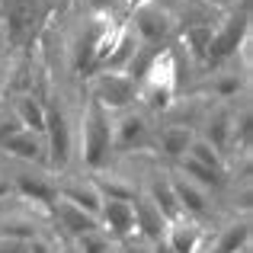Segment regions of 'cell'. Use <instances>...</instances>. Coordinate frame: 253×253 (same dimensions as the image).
Masks as SVG:
<instances>
[{"instance_id": "obj_1", "label": "cell", "mask_w": 253, "mask_h": 253, "mask_svg": "<svg viewBox=\"0 0 253 253\" xmlns=\"http://www.w3.org/2000/svg\"><path fill=\"white\" fill-rule=\"evenodd\" d=\"M112 148V112L103 109L96 99H86V109L81 116V157L90 170H106Z\"/></svg>"}, {"instance_id": "obj_2", "label": "cell", "mask_w": 253, "mask_h": 253, "mask_svg": "<svg viewBox=\"0 0 253 253\" xmlns=\"http://www.w3.org/2000/svg\"><path fill=\"white\" fill-rule=\"evenodd\" d=\"M247 42H250V0H241V10L231 6V10L221 13L205 61L221 64V61H228V58H234Z\"/></svg>"}, {"instance_id": "obj_3", "label": "cell", "mask_w": 253, "mask_h": 253, "mask_svg": "<svg viewBox=\"0 0 253 253\" xmlns=\"http://www.w3.org/2000/svg\"><path fill=\"white\" fill-rule=\"evenodd\" d=\"M176 55L170 48L157 51L151 68L138 81V103H144L148 109H167L176 96Z\"/></svg>"}, {"instance_id": "obj_4", "label": "cell", "mask_w": 253, "mask_h": 253, "mask_svg": "<svg viewBox=\"0 0 253 253\" xmlns=\"http://www.w3.org/2000/svg\"><path fill=\"white\" fill-rule=\"evenodd\" d=\"M90 99H96L109 112L131 109L138 103V81L125 71H96L90 81Z\"/></svg>"}, {"instance_id": "obj_5", "label": "cell", "mask_w": 253, "mask_h": 253, "mask_svg": "<svg viewBox=\"0 0 253 253\" xmlns=\"http://www.w3.org/2000/svg\"><path fill=\"white\" fill-rule=\"evenodd\" d=\"M128 29L135 32V39L141 45H148V48H161V45L173 36V29H176V16H173L170 10H164V6L144 0V3L131 6Z\"/></svg>"}, {"instance_id": "obj_6", "label": "cell", "mask_w": 253, "mask_h": 253, "mask_svg": "<svg viewBox=\"0 0 253 253\" xmlns=\"http://www.w3.org/2000/svg\"><path fill=\"white\" fill-rule=\"evenodd\" d=\"M42 138H45V154H48L51 167H68L74 138H71L68 116H64L58 99H48V103H45V131H42Z\"/></svg>"}, {"instance_id": "obj_7", "label": "cell", "mask_w": 253, "mask_h": 253, "mask_svg": "<svg viewBox=\"0 0 253 253\" xmlns=\"http://www.w3.org/2000/svg\"><path fill=\"white\" fill-rule=\"evenodd\" d=\"M109 32H112V19L109 16H90L84 23L81 36H77V42H74V64H77V71H93V61H96L103 42L109 39Z\"/></svg>"}, {"instance_id": "obj_8", "label": "cell", "mask_w": 253, "mask_h": 253, "mask_svg": "<svg viewBox=\"0 0 253 253\" xmlns=\"http://www.w3.org/2000/svg\"><path fill=\"white\" fill-rule=\"evenodd\" d=\"M151 141V125L141 112L122 109L112 116V148L116 151H135Z\"/></svg>"}, {"instance_id": "obj_9", "label": "cell", "mask_w": 253, "mask_h": 253, "mask_svg": "<svg viewBox=\"0 0 253 253\" xmlns=\"http://www.w3.org/2000/svg\"><path fill=\"white\" fill-rule=\"evenodd\" d=\"M99 228L112 237V241H125V237L135 234V209L125 199H103V209H99Z\"/></svg>"}, {"instance_id": "obj_10", "label": "cell", "mask_w": 253, "mask_h": 253, "mask_svg": "<svg viewBox=\"0 0 253 253\" xmlns=\"http://www.w3.org/2000/svg\"><path fill=\"white\" fill-rule=\"evenodd\" d=\"M164 244L173 253H199L205 244V228L199 224V218L192 215H179L167 224V234H164Z\"/></svg>"}, {"instance_id": "obj_11", "label": "cell", "mask_w": 253, "mask_h": 253, "mask_svg": "<svg viewBox=\"0 0 253 253\" xmlns=\"http://www.w3.org/2000/svg\"><path fill=\"white\" fill-rule=\"evenodd\" d=\"M131 209H135V234L144 237V241H164V234H167V218H164V211L157 209L154 202H151L144 192H138L135 199H131Z\"/></svg>"}, {"instance_id": "obj_12", "label": "cell", "mask_w": 253, "mask_h": 253, "mask_svg": "<svg viewBox=\"0 0 253 253\" xmlns=\"http://www.w3.org/2000/svg\"><path fill=\"white\" fill-rule=\"evenodd\" d=\"M51 215H55V221L68 231L71 241H74V237H81V234H86V231H96L99 228V218L96 215H90V211L71 205L68 199H61V196L51 202Z\"/></svg>"}, {"instance_id": "obj_13", "label": "cell", "mask_w": 253, "mask_h": 253, "mask_svg": "<svg viewBox=\"0 0 253 253\" xmlns=\"http://www.w3.org/2000/svg\"><path fill=\"white\" fill-rule=\"evenodd\" d=\"M0 148H3L6 154H13L16 161H32V164L48 161V154H45V138L36 135V131H29V128L10 131V135L0 141Z\"/></svg>"}, {"instance_id": "obj_14", "label": "cell", "mask_w": 253, "mask_h": 253, "mask_svg": "<svg viewBox=\"0 0 253 253\" xmlns=\"http://www.w3.org/2000/svg\"><path fill=\"white\" fill-rule=\"evenodd\" d=\"M170 183H173V192H176V202H179V209H183V215L199 218V215L209 211V189H202L199 183H192L183 173L170 176Z\"/></svg>"}, {"instance_id": "obj_15", "label": "cell", "mask_w": 253, "mask_h": 253, "mask_svg": "<svg viewBox=\"0 0 253 253\" xmlns=\"http://www.w3.org/2000/svg\"><path fill=\"white\" fill-rule=\"evenodd\" d=\"M58 196L68 199V202L77 205V209H84V211H90V215L99 218V209H103V192L96 189L93 179H86V183H84V179H74V183L58 186Z\"/></svg>"}, {"instance_id": "obj_16", "label": "cell", "mask_w": 253, "mask_h": 253, "mask_svg": "<svg viewBox=\"0 0 253 253\" xmlns=\"http://www.w3.org/2000/svg\"><path fill=\"white\" fill-rule=\"evenodd\" d=\"M13 116H16V122L23 125V128L42 135L45 131V99H39L36 93H23V96H16V103H13Z\"/></svg>"}, {"instance_id": "obj_17", "label": "cell", "mask_w": 253, "mask_h": 253, "mask_svg": "<svg viewBox=\"0 0 253 253\" xmlns=\"http://www.w3.org/2000/svg\"><path fill=\"white\" fill-rule=\"evenodd\" d=\"M192 138H196V131H192V125H167V128L157 131V148L164 151L167 157H173V161H183L186 151H189Z\"/></svg>"}, {"instance_id": "obj_18", "label": "cell", "mask_w": 253, "mask_h": 253, "mask_svg": "<svg viewBox=\"0 0 253 253\" xmlns=\"http://www.w3.org/2000/svg\"><path fill=\"white\" fill-rule=\"evenodd\" d=\"M247 247H250V218H241V221H231L228 228L218 231L211 253H247Z\"/></svg>"}, {"instance_id": "obj_19", "label": "cell", "mask_w": 253, "mask_h": 253, "mask_svg": "<svg viewBox=\"0 0 253 253\" xmlns=\"http://www.w3.org/2000/svg\"><path fill=\"white\" fill-rule=\"evenodd\" d=\"M13 192H19L23 199H32V202H39V205H51L58 199L55 183H48V179H42V176H29V173L13 176Z\"/></svg>"}, {"instance_id": "obj_20", "label": "cell", "mask_w": 253, "mask_h": 253, "mask_svg": "<svg viewBox=\"0 0 253 253\" xmlns=\"http://www.w3.org/2000/svg\"><path fill=\"white\" fill-rule=\"evenodd\" d=\"M231 116L234 112H228V109H215L209 116V122H205V141L211 144V148H218L221 154H228L231 151Z\"/></svg>"}, {"instance_id": "obj_21", "label": "cell", "mask_w": 253, "mask_h": 253, "mask_svg": "<svg viewBox=\"0 0 253 253\" xmlns=\"http://www.w3.org/2000/svg\"><path fill=\"white\" fill-rule=\"evenodd\" d=\"M144 196L151 199V202L157 205V209L164 211V218H167V221H173V218H179L183 215V209H179V202H176V192H173V183H170V176H157L154 183L148 186V192H144Z\"/></svg>"}, {"instance_id": "obj_22", "label": "cell", "mask_w": 253, "mask_h": 253, "mask_svg": "<svg viewBox=\"0 0 253 253\" xmlns=\"http://www.w3.org/2000/svg\"><path fill=\"white\" fill-rule=\"evenodd\" d=\"M186 157H189V161H196V164H202V167H209V170H215V173H221V176H228L224 154H221L218 148H211V144L205 141L202 135L192 138V144H189V151H186Z\"/></svg>"}, {"instance_id": "obj_23", "label": "cell", "mask_w": 253, "mask_h": 253, "mask_svg": "<svg viewBox=\"0 0 253 253\" xmlns=\"http://www.w3.org/2000/svg\"><path fill=\"white\" fill-rule=\"evenodd\" d=\"M211 36H215V26H186L183 29V45L189 48V55L196 58V61H205V58H209Z\"/></svg>"}, {"instance_id": "obj_24", "label": "cell", "mask_w": 253, "mask_h": 253, "mask_svg": "<svg viewBox=\"0 0 253 253\" xmlns=\"http://www.w3.org/2000/svg\"><path fill=\"white\" fill-rule=\"evenodd\" d=\"M179 173H183V176H189L192 183H199L202 189H218V186H224V176H221V173L202 167V164L189 161V157H183V161H179Z\"/></svg>"}, {"instance_id": "obj_25", "label": "cell", "mask_w": 253, "mask_h": 253, "mask_svg": "<svg viewBox=\"0 0 253 253\" xmlns=\"http://www.w3.org/2000/svg\"><path fill=\"white\" fill-rule=\"evenodd\" d=\"M0 237H3V241L26 244V241H32V237H39V228L29 218H3V221H0Z\"/></svg>"}, {"instance_id": "obj_26", "label": "cell", "mask_w": 253, "mask_h": 253, "mask_svg": "<svg viewBox=\"0 0 253 253\" xmlns=\"http://www.w3.org/2000/svg\"><path fill=\"white\" fill-rule=\"evenodd\" d=\"M71 247H74L77 253H109L112 247H116V241H112L103 228H96V231H86V234L74 237Z\"/></svg>"}, {"instance_id": "obj_27", "label": "cell", "mask_w": 253, "mask_h": 253, "mask_svg": "<svg viewBox=\"0 0 253 253\" xmlns=\"http://www.w3.org/2000/svg\"><path fill=\"white\" fill-rule=\"evenodd\" d=\"M93 183H96V189H99V192H103V199H125V202H131V199L138 196L135 186L122 183L119 176H96Z\"/></svg>"}, {"instance_id": "obj_28", "label": "cell", "mask_w": 253, "mask_h": 253, "mask_svg": "<svg viewBox=\"0 0 253 253\" xmlns=\"http://www.w3.org/2000/svg\"><path fill=\"white\" fill-rule=\"evenodd\" d=\"M244 90V77L241 74H218V81L211 84V93L218 99H234Z\"/></svg>"}, {"instance_id": "obj_29", "label": "cell", "mask_w": 253, "mask_h": 253, "mask_svg": "<svg viewBox=\"0 0 253 253\" xmlns=\"http://www.w3.org/2000/svg\"><path fill=\"white\" fill-rule=\"evenodd\" d=\"M119 253H154V244L138 237V234H131V237H125V241H119Z\"/></svg>"}, {"instance_id": "obj_30", "label": "cell", "mask_w": 253, "mask_h": 253, "mask_svg": "<svg viewBox=\"0 0 253 253\" xmlns=\"http://www.w3.org/2000/svg\"><path fill=\"white\" fill-rule=\"evenodd\" d=\"M26 253H58V247L48 241V237H32V241H26Z\"/></svg>"}, {"instance_id": "obj_31", "label": "cell", "mask_w": 253, "mask_h": 253, "mask_svg": "<svg viewBox=\"0 0 253 253\" xmlns=\"http://www.w3.org/2000/svg\"><path fill=\"white\" fill-rule=\"evenodd\" d=\"M112 3L116 0H86V10H90V16H109Z\"/></svg>"}, {"instance_id": "obj_32", "label": "cell", "mask_w": 253, "mask_h": 253, "mask_svg": "<svg viewBox=\"0 0 253 253\" xmlns=\"http://www.w3.org/2000/svg\"><path fill=\"white\" fill-rule=\"evenodd\" d=\"M205 3H211V6H215V10H231V6H237V0H205Z\"/></svg>"}, {"instance_id": "obj_33", "label": "cell", "mask_w": 253, "mask_h": 253, "mask_svg": "<svg viewBox=\"0 0 253 253\" xmlns=\"http://www.w3.org/2000/svg\"><path fill=\"white\" fill-rule=\"evenodd\" d=\"M10 192H13V183L3 176V173H0V199H3V196H10Z\"/></svg>"}, {"instance_id": "obj_34", "label": "cell", "mask_w": 253, "mask_h": 253, "mask_svg": "<svg viewBox=\"0 0 253 253\" xmlns=\"http://www.w3.org/2000/svg\"><path fill=\"white\" fill-rule=\"evenodd\" d=\"M151 3H157V6H164V10H170V13H173L179 3H183V0H151Z\"/></svg>"}, {"instance_id": "obj_35", "label": "cell", "mask_w": 253, "mask_h": 253, "mask_svg": "<svg viewBox=\"0 0 253 253\" xmlns=\"http://www.w3.org/2000/svg\"><path fill=\"white\" fill-rule=\"evenodd\" d=\"M3 48H6V29L0 26V55H3Z\"/></svg>"}, {"instance_id": "obj_36", "label": "cell", "mask_w": 253, "mask_h": 253, "mask_svg": "<svg viewBox=\"0 0 253 253\" xmlns=\"http://www.w3.org/2000/svg\"><path fill=\"white\" fill-rule=\"evenodd\" d=\"M58 253H77L74 247H58Z\"/></svg>"}, {"instance_id": "obj_37", "label": "cell", "mask_w": 253, "mask_h": 253, "mask_svg": "<svg viewBox=\"0 0 253 253\" xmlns=\"http://www.w3.org/2000/svg\"><path fill=\"white\" fill-rule=\"evenodd\" d=\"M128 3H131V6H138V3H144V0H128Z\"/></svg>"}, {"instance_id": "obj_38", "label": "cell", "mask_w": 253, "mask_h": 253, "mask_svg": "<svg viewBox=\"0 0 253 253\" xmlns=\"http://www.w3.org/2000/svg\"><path fill=\"white\" fill-rule=\"evenodd\" d=\"M109 253H119V244H116V247H112V250H109Z\"/></svg>"}, {"instance_id": "obj_39", "label": "cell", "mask_w": 253, "mask_h": 253, "mask_svg": "<svg viewBox=\"0 0 253 253\" xmlns=\"http://www.w3.org/2000/svg\"><path fill=\"white\" fill-rule=\"evenodd\" d=\"M0 3H3V0H0Z\"/></svg>"}]
</instances>
